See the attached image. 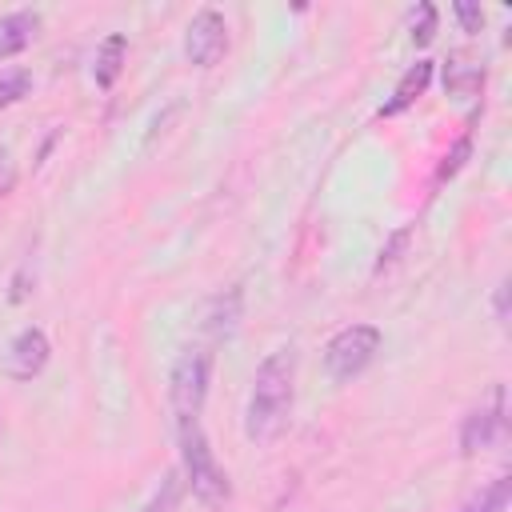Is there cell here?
<instances>
[{"instance_id": "cell-1", "label": "cell", "mask_w": 512, "mask_h": 512, "mask_svg": "<svg viewBox=\"0 0 512 512\" xmlns=\"http://www.w3.org/2000/svg\"><path fill=\"white\" fill-rule=\"evenodd\" d=\"M296 356L292 348H276L260 360L252 388H248V408H244V436L252 444H272L292 416V396H296Z\"/></svg>"}, {"instance_id": "cell-2", "label": "cell", "mask_w": 512, "mask_h": 512, "mask_svg": "<svg viewBox=\"0 0 512 512\" xmlns=\"http://www.w3.org/2000/svg\"><path fill=\"white\" fill-rule=\"evenodd\" d=\"M176 436H180V468H184L188 492H192L204 508H224V504L232 500V484H228V472L216 464L200 420L176 428Z\"/></svg>"}, {"instance_id": "cell-3", "label": "cell", "mask_w": 512, "mask_h": 512, "mask_svg": "<svg viewBox=\"0 0 512 512\" xmlns=\"http://www.w3.org/2000/svg\"><path fill=\"white\" fill-rule=\"evenodd\" d=\"M208 380H212V356L204 348H184L172 360V372H168V404H172L176 428L200 420L204 400H208Z\"/></svg>"}, {"instance_id": "cell-4", "label": "cell", "mask_w": 512, "mask_h": 512, "mask_svg": "<svg viewBox=\"0 0 512 512\" xmlns=\"http://www.w3.org/2000/svg\"><path fill=\"white\" fill-rule=\"evenodd\" d=\"M380 352V328L376 324H348L324 344V372L336 384L356 380Z\"/></svg>"}, {"instance_id": "cell-5", "label": "cell", "mask_w": 512, "mask_h": 512, "mask_svg": "<svg viewBox=\"0 0 512 512\" xmlns=\"http://www.w3.org/2000/svg\"><path fill=\"white\" fill-rule=\"evenodd\" d=\"M504 400H508V392H504V384H492V392L464 416V424H460V452L464 456H476V452H484V448H492V444H500L504 440V432H508V408H504Z\"/></svg>"}, {"instance_id": "cell-6", "label": "cell", "mask_w": 512, "mask_h": 512, "mask_svg": "<svg viewBox=\"0 0 512 512\" xmlns=\"http://www.w3.org/2000/svg\"><path fill=\"white\" fill-rule=\"evenodd\" d=\"M224 52H228V20L216 8H200L188 20V32H184V56H188V64L212 68V64L224 60Z\"/></svg>"}, {"instance_id": "cell-7", "label": "cell", "mask_w": 512, "mask_h": 512, "mask_svg": "<svg viewBox=\"0 0 512 512\" xmlns=\"http://www.w3.org/2000/svg\"><path fill=\"white\" fill-rule=\"evenodd\" d=\"M48 336L40 332V328H20L16 336H12V344H8V352H4V376L8 380H32V376H40L44 372V364H48Z\"/></svg>"}, {"instance_id": "cell-8", "label": "cell", "mask_w": 512, "mask_h": 512, "mask_svg": "<svg viewBox=\"0 0 512 512\" xmlns=\"http://www.w3.org/2000/svg\"><path fill=\"white\" fill-rule=\"evenodd\" d=\"M36 32H40V12H32V8H20V12L0 16V60L24 52L36 40Z\"/></svg>"}, {"instance_id": "cell-9", "label": "cell", "mask_w": 512, "mask_h": 512, "mask_svg": "<svg viewBox=\"0 0 512 512\" xmlns=\"http://www.w3.org/2000/svg\"><path fill=\"white\" fill-rule=\"evenodd\" d=\"M432 84V60H416L404 76H400V84H396V92L380 104V116H396V112H404L408 104H416L420 96H424V88Z\"/></svg>"}, {"instance_id": "cell-10", "label": "cell", "mask_w": 512, "mask_h": 512, "mask_svg": "<svg viewBox=\"0 0 512 512\" xmlns=\"http://www.w3.org/2000/svg\"><path fill=\"white\" fill-rule=\"evenodd\" d=\"M124 60H128V40L120 36V32H112V36H104V44L96 48V64H92V80H96V88H116V80H120V72H124Z\"/></svg>"}, {"instance_id": "cell-11", "label": "cell", "mask_w": 512, "mask_h": 512, "mask_svg": "<svg viewBox=\"0 0 512 512\" xmlns=\"http://www.w3.org/2000/svg\"><path fill=\"white\" fill-rule=\"evenodd\" d=\"M512 500V476H496L488 488H480L460 512H508Z\"/></svg>"}, {"instance_id": "cell-12", "label": "cell", "mask_w": 512, "mask_h": 512, "mask_svg": "<svg viewBox=\"0 0 512 512\" xmlns=\"http://www.w3.org/2000/svg\"><path fill=\"white\" fill-rule=\"evenodd\" d=\"M180 492H184V476H180V472H168V476L152 488V496L144 500L140 512H176V508H180Z\"/></svg>"}, {"instance_id": "cell-13", "label": "cell", "mask_w": 512, "mask_h": 512, "mask_svg": "<svg viewBox=\"0 0 512 512\" xmlns=\"http://www.w3.org/2000/svg\"><path fill=\"white\" fill-rule=\"evenodd\" d=\"M32 92V72L28 68H0V108L20 104Z\"/></svg>"}, {"instance_id": "cell-14", "label": "cell", "mask_w": 512, "mask_h": 512, "mask_svg": "<svg viewBox=\"0 0 512 512\" xmlns=\"http://www.w3.org/2000/svg\"><path fill=\"white\" fill-rule=\"evenodd\" d=\"M480 84H484V68H464L460 60H452L448 72H444V88L448 92H476Z\"/></svg>"}, {"instance_id": "cell-15", "label": "cell", "mask_w": 512, "mask_h": 512, "mask_svg": "<svg viewBox=\"0 0 512 512\" xmlns=\"http://www.w3.org/2000/svg\"><path fill=\"white\" fill-rule=\"evenodd\" d=\"M408 28H412V40L416 44H428L436 36V8L432 4H416L408 12Z\"/></svg>"}, {"instance_id": "cell-16", "label": "cell", "mask_w": 512, "mask_h": 512, "mask_svg": "<svg viewBox=\"0 0 512 512\" xmlns=\"http://www.w3.org/2000/svg\"><path fill=\"white\" fill-rule=\"evenodd\" d=\"M468 152H472V136L464 132L452 148H448V156H444V164H440V172H436V180H448V176H456L460 168H464V160H468Z\"/></svg>"}, {"instance_id": "cell-17", "label": "cell", "mask_w": 512, "mask_h": 512, "mask_svg": "<svg viewBox=\"0 0 512 512\" xmlns=\"http://www.w3.org/2000/svg\"><path fill=\"white\" fill-rule=\"evenodd\" d=\"M452 12H456V20H460V28H464L468 36L484 28V12H480L476 4H468V0H456V4H452Z\"/></svg>"}, {"instance_id": "cell-18", "label": "cell", "mask_w": 512, "mask_h": 512, "mask_svg": "<svg viewBox=\"0 0 512 512\" xmlns=\"http://www.w3.org/2000/svg\"><path fill=\"white\" fill-rule=\"evenodd\" d=\"M408 236H412V228H400L392 240H388V248H380V260H376V272H384V268H392L396 260H400V248L408 244Z\"/></svg>"}, {"instance_id": "cell-19", "label": "cell", "mask_w": 512, "mask_h": 512, "mask_svg": "<svg viewBox=\"0 0 512 512\" xmlns=\"http://www.w3.org/2000/svg\"><path fill=\"white\" fill-rule=\"evenodd\" d=\"M492 312H496V324H500V328H508V280H500V284H496Z\"/></svg>"}, {"instance_id": "cell-20", "label": "cell", "mask_w": 512, "mask_h": 512, "mask_svg": "<svg viewBox=\"0 0 512 512\" xmlns=\"http://www.w3.org/2000/svg\"><path fill=\"white\" fill-rule=\"evenodd\" d=\"M16 184V172H12V152L0 148V192H8Z\"/></svg>"}, {"instance_id": "cell-21", "label": "cell", "mask_w": 512, "mask_h": 512, "mask_svg": "<svg viewBox=\"0 0 512 512\" xmlns=\"http://www.w3.org/2000/svg\"><path fill=\"white\" fill-rule=\"evenodd\" d=\"M0 440H4V420H0Z\"/></svg>"}]
</instances>
